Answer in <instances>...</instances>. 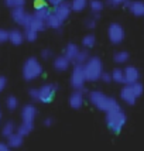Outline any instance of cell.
I'll return each mask as SVG.
<instances>
[{
    "label": "cell",
    "mask_w": 144,
    "mask_h": 151,
    "mask_svg": "<svg viewBox=\"0 0 144 151\" xmlns=\"http://www.w3.org/2000/svg\"><path fill=\"white\" fill-rule=\"evenodd\" d=\"M42 73V65L37 58H31L26 59L24 65H23V78L26 79L27 82H31L34 79H37L38 76H41Z\"/></svg>",
    "instance_id": "cell-5"
},
{
    "label": "cell",
    "mask_w": 144,
    "mask_h": 151,
    "mask_svg": "<svg viewBox=\"0 0 144 151\" xmlns=\"http://www.w3.org/2000/svg\"><path fill=\"white\" fill-rule=\"evenodd\" d=\"M47 6L45 0H34V10H38V9H42V7Z\"/></svg>",
    "instance_id": "cell-36"
},
{
    "label": "cell",
    "mask_w": 144,
    "mask_h": 151,
    "mask_svg": "<svg viewBox=\"0 0 144 151\" xmlns=\"http://www.w3.org/2000/svg\"><path fill=\"white\" fill-rule=\"evenodd\" d=\"M107 37L112 44H120L125 40V28L119 23H112L107 28Z\"/></svg>",
    "instance_id": "cell-8"
},
{
    "label": "cell",
    "mask_w": 144,
    "mask_h": 151,
    "mask_svg": "<svg viewBox=\"0 0 144 151\" xmlns=\"http://www.w3.org/2000/svg\"><path fill=\"white\" fill-rule=\"evenodd\" d=\"M31 16L33 14L27 13L24 7H17V9H13L12 10V19L16 24H19L21 27H27L30 20H31Z\"/></svg>",
    "instance_id": "cell-9"
},
{
    "label": "cell",
    "mask_w": 144,
    "mask_h": 151,
    "mask_svg": "<svg viewBox=\"0 0 144 151\" xmlns=\"http://www.w3.org/2000/svg\"><path fill=\"white\" fill-rule=\"evenodd\" d=\"M24 35H26L27 41L33 42V41H35V40H37L38 33H37V31H34V30H31V28H24Z\"/></svg>",
    "instance_id": "cell-32"
},
{
    "label": "cell",
    "mask_w": 144,
    "mask_h": 151,
    "mask_svg": "<svg viewBox=\"0 0 144 151\" xmlns=\"http://www.w3.org/2000/svg\"><path fill=\"white\" fill-rule=\"evenodd\" d=\"M86 79V73H85V68L84 65H79L75 64V68L72 69L71 73V85L75 91H84L85 88V82Z\"/></svg>",
    "instance_id": "cell-6"
},
{
    "label": "cell",
    "mask_w": 144,
    "mask_h": 151,
    "mask_svg": "<svg viewBox=\"0 0 144 151\" xmlns=\"http://www.w3.org/2000/svg\"><path fill=\"white\" fill-rule=\"evenodd\" d=\"M53 124H54V119L53 117H47L45 120H44V126H47V127H51Z\"/></svg>",
    "instance_id": "cell-42"
},
{
    "label": "cell",
    "mask_w": 144,
    "mask_h": 151,
    "mask_svg": "<svg viewBox=\"0 0 144 151\" xmlns=\"http://www.w3.org/2000/svg\"><path fill=\"white\" fill-rule=\"evenodd\" d=\"M86 73V79L89 82H95L100 79V75L103 73V62L98 57H91L84 65Z\"/></svg>",
    "instance_id": "cell-4"
},
{
    "label": "cell",
    "mask_w": 144,
    "mask_h": 151,
    "mask_svg": "<svg viewBox=\"0 0 144 151\" xmlns=\"http://www.w3.org/2000/svg\"><path fill=\"white\" fill-rule=\"evenodd\" d=\"M28 95H30V98L33 99V100H37V102H38V88L30 89V91H28Z\"/></svg>",
    "instance_id": "cell-35"
},
{
    "label": "cell",
    "mask_w": 144,
    "mask_h": 151,
    "mask_svg": "<svg viewBox=\"0 0 144 151\" xmlns=\"http://www.w3.org/2000/svg\"><path fill=\"white\" fill-rule=\"evenodd\" d=\"M26 40V35L23 31H20L17 28H14V30H10V35H9V41L13 44V45H20V44H23V41Z\"/></svg>",
    "instance_id": "cell-17"
},
{
    "label": "cell",
    "mask_w": 144,
    "mask_h": 151,
    "mask_svg": "<svg viewBox=\"0 0 144 151\" xmlns=\"http://www.w3.org/2000/svg\"><path fill=\"white\" fill-rule=\"evenodd\" d=\"M71 6L73 12H82L88 6V0H72Z\"/></svg>",
    "instance_id": "cell-27"
},
{
    "label": "cell",
    "mask_w": 144,
    "mask_h": 151,
    "mask_svg": "<svg viewBox=\"0 0 144 151\" xmlns=\"http://www.w3.org/2000/svg\"><path fill=\"white\" fill-rule=\"evenodd\" d=\"M95 44H96V37H95L93 34H88V35H85V37L82 38V45L85 47L86 50L93 48Z\"/></svg>",
    "instance_id": "cell-23"
},
{
    "label": "cell",
    "mask_w": 144,
    "mask_h": 151,
    "mask_svg": "<svg viewBox=\"0 0 144 151\" xmlns=\"http://www.w3.org/2000/svg\"><path fill=\"white\" fill-rule=\"evenodd\" d=\"M126 120H127L126 113L120 107L106 113V124H107L110 132L116 133V134L123 130V127L126 124Z\"/></svg>",
    "instance_id": "cell-2"
},
{
    "label": "cell",
    "mask_w": 144,
    "mask_h": 151,
    "mask_svg": "<svg viewBox=\"0 0 144 151\" xmlns=\"http://www.w3.org/2000/svg\"><path fill=\"white\" fill-rule=\"evenodd\" d=\"M72 12H73V10H72L71 1H62L61 4L55 6V9H54V13L57 14V16H58L62 21H65V20L71 16Z\"/></svg>",
    "instance_id": "cell-10"
},
{
    "label": "cell",
    "mask_w": 144,
    "mask_h": 151,
    "mask_svg": "<svg viewBox=\"0 0 144 151\" xmlns=\"http://www.w3.org/2000/svg\"><path fill=\"white\" fill-rule=\"evenodd\" d=\"M125 79L126 83H134V82H138L140 79V72L136 66H127L125 69Z\"/></svg>",
    "instance_id": "cell-14"
},
{
    "label": "cell",
    "mask_w": 144,
    "mask_h": 151,
    "mask_svg": "<svg viewBox=\"0 0 144 151\" xmlns=\"http://www.w3.org/2000/svg\"><path fill=\"white\" fill-rule=\"evenodd\" d=\"M100 81L102 82H105V83H109V82H112V72H105L103 71V73L100 75Z\"/></svg>",
    "instance_id": "cell-34"
},
{
    "label": "cell",
    "mask_w": 144,
    "mask_h": 151,
    "mask_svg": "<svg viewBox=\"0 0 144 151\" xmlns=\"http://www.w3.org/2000/svg\"><path fill=\"white\" fill-rule=\"evenodd\" d=\"M34 129V123H27V122H21V124L17 127V133H20L21 136H28L30 133L33 132Z\"/></svg>",
    "instance_id": "cell-22"
},
{
    "label": "cell",
    "mask_w": 144,
    "mask_h": 151,
    "mask_svg": "<svg viewBox=\"0 0 144 151\" xmlns=\"http://www.w3.org/2000/svg\"><path fill=\"white\" fill-rule=\"evenodd\" d=\"M89 102H91L96 109L103 110V112H106V113L120 107L117 103V100L114 98H110V96L99 92V91H93V92L89 93Z\"/></svg>",
    "instance_id": "cell-1"
},
{
    "label": "cell",
    "mask_w": 144,
    "mask_h": 151,
    "mask_svg": "<svg viewBox=\"0 0 144 151\" xmlns=\"http://www.w3.org/2000/svg\"><path fill=\"white\" fill-rule=\"evenodd\" d=\"M23 141H24V136H21L20 133H13L10 137H7V144L10 145L12 148H19L23 145Z\"/></svg>",
    "instance_id": "cell-20"
},
{
    "label": "cell",
    "mask_w": 144,
    "mask_h": 151,
    "mask_svg": "<svg viewBox=\"0 0 144 151\" xmlns=\"http://www.w3.org/2000/svg\"><path fill=\"white\" fill-rule=\"evenodd\" d=\"M57 89H58V86L55 85V83H45V85L40 86L38 88V102L50 103L54 99V96H55Z\"/></svg>",
    "instance_id": "cell-7"
},
{
    "label": "cell",
    "mask_w": 144,
    "mask_h": 151,
    "mask_svg": "<svg viewBox=\"0 0 144 151\" xmlns=\"http://www.w3.org/2000/svg\"><path fill=\"white\" fill-rule=\"evenodd\" d=\"M41 57L44 59H50L53 57V52H51L50 50H42V51H41Z\"/></svg>",
    "instance_id": "cell-39"
},
{
    "label": "cell",
    "mask_w": 144,
    "mask_h": 151,
    "mask_svg": "<svg viewBox=\"0 0 144 151\" xmlns=\"http://www.w3.org/2000/svg\"><path fill=\"white\" fill-rule=\"evenodd\" d=\"M45 27H47L45 20H41V19L35 17V16L33 14V16H31V20H30V23H28V26L24 27V28H31V30H34V31L40 33V31L45 30Z\"/></svg>",
    "instance_id": "cell-15"
},
{
    "label": "cell",
    "mask_w": 144,
    "mask_h": 151,
    "mask_svg": "<svg viewBox=\"0 0 144 151\" xmlns=\"http://www.w3.org/2000/svg\"><path fill=\"white\" fill-rule=\"evenodd\" d=\"M45 23H47V27H50V28H53V30H59V28L62 27V24H64V21L59 19L54 12L50 14V17L45 20Z\"/></svg>",
    "instance_id": "cell-19"
},
{
    "label": "cell",
    "mask_w": 144,
    "mask_h": 151,
    "mask_svg": "<svg viewBox=\"0 0 144 151\" xmlns=\"http://www.w3.org/2000/svg\"><path fill=\"white\" fill-rule=\"evenodd\" d=\"M0 119H1V113H0Z\"/></svg>",
    "instance_id": "cell-44"
},
{
    "label": "cell",
    "mask_w": 144,
    "mask_h": 151,
    "mask_svg": "<svg viewBox=\"0 0 144 151\" xmlns=\"http://www.w3.org/2000/svg\"><path fill=\"white\" fill-rule=\"evenodd\" d=\"M106 1H107V3L110 4V6L114 7V6H120V4H125L127 0H106Z\"/></svg>",
    "instance_id": "cell-38"
},
{
    "label": "cell",
    "mask_w": 144,
    "mask_h": 151,
    "mask_svg": "<svg viewBox=\"0 0 144 151\" xmlns=\"http://www.w3.org/2000/svg\"><path fill=\"white\" fill-rule=\"evenodd\" d=\"M85 24L88 28H95V27H96V19H95V17H91V19L86 20Z\"/></svg>",
    "instance_id": "cell-37"
},
{
    "label": "cell",
    "mask_w": 144,
    "mask_h": 151,
    "mask_svg": "<svg viewBox=\"0 0 144 151\" xmlns=\"http://www.w3.org/2000/svg\"><path fill=\"white\" fill-rule=\"evenodd\" d=\"M84 92L85 91H75L69 96V106L72 109H79L84 105Z\"/></svg>",
    "instance_id": "cell-13"
},
{
    "label": "cell",
    "mask_w": 144,
    "mask_h": 151,
    "mask_svg": "<svg viewBox=\"0 0 144 151\" xmlns=\"http://www.w3.org/2000/svg\"><path fill=\"white\" fill-rule=\"evenodd\" d=\"M130 58V55L127 51H117V52H114L113 55V59H114V62H117V64H125L127 62Z\"/></svg>",
    "instance_id": "cell-24"
},
{
    "label": "cell",
    "mask_w": 144,
    "mask_h": 151,
    "mask_svg": "<svg viewBox=\"0 0 144 151\" xmlns=\"http://www.w3.org/2000/svg\"><path fill=\"white\" fill-rule=\"evenodd\" d=\"M91 58L89 57V51L88 50H81L78 54V57H76V59H75V64H79V65H85L86 64V61Z\"/></svg>",
    "instance_id": "cell-26"
},
{
    "label": "cell",
    "mask_w": 144,
    "mask_h": 151,
    "mask_svg": "<svg viewBox=\"0 0 144 151\" xmlns=\"http://www.w3.org/2000/svg\"><path fill=\"white\" fill-rule=\"evenodd\" d=\"M79 51H81V50L78 48V45H76V44L69 42V44H66L65 50H64V55H65V57L69 59L71 62H75V59H76V57H78Z\"/></svg>",
    "instance_id": "cell-16"
},
{
    "label": "cell",
    "mask_w": 144,
    "mask_h": 151,
    "mask_svg": "<svg viewBox=\"0 0 144 151\" xmlns=\"http://www.w3.org/2000/svg\"><path fill=\"white\" fill-rule=\"evenodd\" d=\"M7 85V79L4 76H0V92H3L4 91V88Z\"/></svg>",
    "instance_id": "cell-40"
},
{
    "label": "cell",
    "mask_w": 144,
    "mask_h": 151,
    "mask_svg": "<svg viewBox=\"0 0 144 151\" xmlns=\"http://www.w3.org/2000/svg\"><path fill=\"white\" fill-rule=\"evenodd\" d=\"M53 13L48 7H42V9H38V10H35L34 12V16L35 17H38V19H41V20H47L48 17H50V14Z\"/></svg>",
    "instance_id": "cell-30"
},
{
    "label": "cell",
    "mask_w": 144,
    "mask_h": 151,
    "mask_svg": "<svg viewBox=\"0 0 144 151\" xmlns=\"http://www.w3.org/2000/svg\"><path fill=\"white\" fill-rule=\"evenodd\" d=\"M9 35H10V31H7L6 28H1L0 27V44L9 41Z\"/></svg>",
    "instance_id": "cell-33"
},
{
    "label": "cell",
    "mask_w": 144,
    "mask_h": 151,
    "mask_svg": "<svg viewBox=\"0 0 144 151\" xmlns=\"http://www.w3.org/2000/svg\"><path fill=\"white\" fill-rule=\"evenodd\" d=\"M69 64H71V61L66 58L65 55H61V57H57L55 61H54V68L59 71V72H64L66 71L68 68H69Z\"/></svg>",
    "instance_id": "cell-18"
},
{
    "label": "cell",
    "mask_w": 144,
    "mask_h": 151,
    "mask_svg": "<svg viewBox=\"0 0 144 151\" xmlns=\"http://www.w3.org/2000/svg\"><path fill=\"white\" fill-rule=\"evenodd\" d=\"M6 107L9 110H16L17 107H19V99L13 96V95H10V96H7L6 99Z\"/></svg>",
    "instance_id": "cell-28"
},
{
    "label": "cell",
    "mask_w": 144,
    "mask_h": 151,
    "mask_svg": "<svg viewBox=\"0 0 144 151\" xmlns=\"http://www.w3.org/2000/svg\"><path fill=\"white\" fill-rule=\"evenodd\" d=\"M47 1H48V3H50V4H51V6H58V4H61V3H62V1H65V0H47Z\"/></svg>",
    "instance_id": "cell-43"
},
{
    "label": "cell",
    "mask_w": 144,
    "mask_h": 151,
    "mask_svg": "<svg viewBox=\"0 0 144 151\" xmlns=\"http://www.w3.org/2000/svg\"><path fill=\"white\" fill-rule=\"evenodd\" d=\"M141 95H143V85L140 82L126 83L123 86V89L120 91V98L123 99V102H126L127 105H134Z\"/></svg>",
    "instance_id": "cell-3"
},
{
    "label": "cell",
    "mask_w": 144,
    "mask_h": 151,
    "mask_svg": "<svg viewBox=\"0 0 144 151\" xmlns=\"http://www.w3.org/2000/svg\"><path fill=\"white\" fill-rule=\"evenodd\" d=\"M89 7H91L92 13H100L103 10V1L102 0H91Z\"/></svg>",
    "instance_id": "cell-29"
},
{
    "label": "cell",
    "mask_w": 144,
    "mask_h": 151,
    "mask_svg": "<svg viewBox=\"0 0 144 151\" xmlns=\"http://www.w3.org/2000/svg\"><path fill=\"white\" fill-rule=\"evenodd\" d=\"M0 151H12V147L7 144V143H3V141H0Z\"/></svg>",
    "instance_id": "cell-41"
},
{
    "label": "cell",
    "mask_w": 144,
    "mask_h": 151,
    "mask_svg": "<svg viewBox=\"0 0 144 151\" xmlns=\"http://www.w3.org/2000/svg\"><path fill=\"white\" fill-rule=\"evenodd\" d=\"M37 117V107L31 103L26 105L21 109V120L27 123H34V120Z\"/></svg>",
    "instance_id": "cell-11"
},
{
    "label": "cell",
    "mask_w": 144,
    "mask_h": 151,
    "mask_svg": "<svg viewBox=\"0 0 144 151\" xmlns=\"http://www.w3.org/2000/svg\"><path fill=\"white\" fill-rule=\"evenodd\" d=\"M126 6L129 7L130 13L133 16H137V17H143L144 16V1H126Z\"/></svg>",
    "instance_id": "cell-12"
},
{
    "label": "cell",
    "mask_w": 144,
    "mask_h": 151,
    "mask_svg": "<svg viewBox=\"0 0 144 151\" xmlns=\"http://www.w3.org/2000/svg\"><path fill=\"white\" fill-rule=\"evenodd\" d=\"M112 81H113V82H116V83H126L125 69L114 68V69L112 71Z\"/></svg>",
    "instance_id": "cell-21"
},
{
    "label": "cell",
    "mask_w": 144,
    "mask_h": 151,
    "mask_svg": "<svg viewBox=\"0 0 144 151\" xmlns=\"http://www.w3.org/2000/svg\"><path fill=\"white\" fill-rule=\"evenodd\" d=\"M4 4L13 10V9H17V7H24L26 0H4Z\"/></svg>",
    "instance_id": "cell-31"
},
{
    "label": "cell",
    "mask_w": 144,
    "mask_h": 151,
    "mask_svg": "<svg viewBox=\"0 0 144 151\" xmlns=\"http://www.w3.org/2000/svg\"><path fill=\"white\" fill-rule=\"evenodd\" d=\"M13 133H16V126H14L13 122H7V123H4L3 129H1V134L7 138V137H10Z\"/></svg>",
    "instance_id": "cell-25"
}]
</instances>
